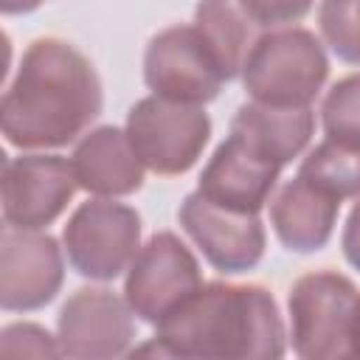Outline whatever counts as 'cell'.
<instances>
[{
    "instance_id": "1",
    "label": "cell",
    "mask_w": 360,
    "mask_h": 360,
    "mask_svg": "<svg viewBox=\"0 0 360 360\" xmlns=\"http://www.w3.org/2000/svg\"><path fill=\"white\" fill-rule=\"evenodd\" d=\"M104 104L93 62L59 37L34 39L8 82L0 127L17 149H59L98 118Z\"/></svg>"
},
{
    "instance_id": "2",
    "label": "cell",
    "mask_w": 360,
    "mask_h": 360,
    "mask_svg": "<svg viewBox=\"0 0 360 360\" xmlns=\"http://www.w3.org/2000/svg\"><path fill=\"white\" fill-rule=\"evenodd\" d=\"M155 340L166 357L202 360H276L287 349L273 295L259 284L225 281H208L174 307Z\"/></svg>"
},
{
    "instance_id": "3",
    "label": "cell",
    "mask_w": 360,
    "mask_h": 360,
    "mask_svg": "<svg viewBox=\"0 0 360 360\" xmlns=\"http://www.w3.org/2000/svg\"><path fill=\"white\" fill-rule=\"evenodd\" d=\"M326 76V51L307 28H273L259 34L242 68L248 96L273 107H309Z\"/></svg>"
},
{
    "instance_id": "4",
    "label": "cell",
    "mask_w": 360,
    "mask_h": 360,
    "mask_svg": "<svg viewBox=\"0 0 360 360\" xmlns=\"http://www.w3.org/2000/svg\"><path fill=\"white\" fill-rule=\"evenodd\" d=\"M360 292L335 270H315L295 278L290 287V340L304 360L352 357V318Z\"/></svg>"
},
{
    "instance_id": "5",
    "label": "cell",
    "mask_w": 360,
    "mask_h": 360,
    "mask_svg": "<svg viewBox=\"0 0 360 360\" xmlns=\"http://www.w3.org/2000/svg\"><path fill=\"white\" fill-rule=\"evenodd\" d=\"M62 248L79 276L112 281L129 270L141 250V217L115 197H93L70 214Z\"/></svg>"
},
{
    "instance_id": "6",
    "label": "cell",
    "mask_w": 360,
    "mask_h": 360,
    "mask_svg": "<svg viewBox=\"0 0 360 360\" xmlns=\"http://www.w3.org/2000/svg\"><path fill=\"white\" fill-rule=\"evenodd\" d=\"M124 129L143 166L163 177L188 172L211 138V121L200 104H180L160 96L141 98L129 110Z\"/></svg>"
},
{
    "instance_id": "7",
    "label": "cell",
    "mask_w": 360,
    "mask_h": 360,
    "mask_svg": "<svg viewBox=\"0 0 360 360\" xmlns=\"http://www.w3.org/2000/svg\"><path fill=\"white\" fill-rule=\"evenodd\" d=\"M202 284L194 253L172 231H158L132 259L124 281V298L141 321L158 326Z\"/></svg>"
},
{
    "instance_id": "8",
    "label": "cell",
    "mask_w": 360,
    "mask_h": 360,
    "mask_svg": "<svg viewBox=\"0 0 360 360\" xmlns=\"http://www.w3.org/2000/svg\"><path fill=\"white\" fill-rule=\"evenodd\" d=\"M143 82L152 96L202 107L217 98L225 76L194 25H169L143 51Z\"/></svg>"
},
{
    "instance_id": "9",
    "label": "cell",
    "mask_w": 360,
    "mask_h": 360,
    "mask_svg": "<svg viewBox=\"0 0 360 360\" xmlns=\"http://www.w3.org/2000/svg\"><path fill=\"white\" fill-rule=\"evenodd\" d=\"M79 183L70 158L28 152L8 158L0 177L6 225L45 231L73 200Z\"/></svg>"
},
{
    "instance_id": "10",
    "label": "cell",
    "mask_w": 360,
    "mask_h": 360,
    "mask_svg": "<svg viewBox=\"0 0 360 360\" xmlns=\"http://www.w3.org/2000/svg\"><path fill=\"white\" fill-rule=\"evenodd\" d=\"M180 228L200 248L205 262L228 276L253 270L264 256V225L259 214L233 211L191 191L177 208Z\"/></svg>"
},
{
    "instance_id": "11",
    "label": "cell",
    "mask_w": 360,
    "mask_h": 360,
    "mask_svg": "<svg viewBox=\"0 0 360 360\" xmlns=\"http://www.w3.org/2000/svg\"><path fill=\"white\" fill-rule=\"evenodd\" d=\"M62 250L45 231L6 225L0 233V307L34 312L51 304L65 278Z\"/></svg>"
},
{
    "instance_id": "12",
    "label": "cell",
    "mask_w": 360,
    "mask_h": 360,
    "mask_svg": "<svg viewBox=\"0 0 360 360\" xmlns=\"http://www.w3.org/2000/svg\"><path fill=\"white\" fill-rule=\"evenodd\" d=\"M135 338V312L127 298L104 287L76 290L59 309L56 340L62 354L79 360L121 357Z\"/></svg>"
},
{
    "instance_id": "13",
    "label": "cell",
    "mask_w": 360,
    "mask_h": 360,
    "mask_svg": "<svg viewBox=\"0 0 360 360\" xmlns=\"http://www.w3.org/2000/svg\"><path fill=\"white\" fill-rule=\"evenodd\" d=\"M278 166L256 158L228 135L205 163L197 191L217 205L259 214L278 183Z\"/></svg>"
},
{
    "instance_id": "14",
    "label": "cell",
    "mask_w": 360,
    "mask_h": 360,
    "mask_svg": "<svg viewBox=\"0 0 360 360\" xmlns=\"http://www.w3.org/2000/svg\"><path fill=\"white\" fill-rule=\"evenodd\" d=\"M76 183L93 197H127L143 186L146 166L129 143L127 129L96 127L70 155Z\"/></svg>"
},
{
    "instance_id": "15",
    "label": "cell",
    "mask_w": 360,
    "mask_h": 360,
    "mask_svg": "<svg viewBox=\"0 0 360 360\" xmlns=\"http://www.w3.org/2000/svg\"><path fill=\"white\" fill-rule=\"evenodd\" d=\"M312 129L315 115L309 107H273L253 98L231 121V138L278 169L307 149Z\"/></svg>"
},
{
    "instance_id": "16",
    "label": "cell",
    "mask_w": 360,
    "mask_h": 360,
    "mask_svg": "<svg viewBox=\"0 0 360 360\" xmlns=\"http://www.w3.org/2000/svg\"><path fill=\"white\" fill-rule=\"evenodd\" d=\"M340 200L318 191L304 177H292L270 202V225L278 242L292 253L321 250L338 222Z\"/></svg>"
},
{
    "instance_id": "17",
    "label": "cell",
    "mask_w": 360,
    "mask_h": 360,
    "mask_svg": "<svg viewBox=\"0 0 360 360\" xmlns=\"http://www.w3.org/2000/svg\"><path fill=\"white\" fill-rule=\"evenodd\" d=\"M214 53L225 82L242 76L245 59L259 39V25L239 0H200L191 22Z\"/></svg>"
},
{
    "instance_id": "18",
    "label": "cell",
    "mask_w": 360,
    "mask_h": 360,
    "mask_svg": "<svg viewBox=\"0 0 360 360\" xmlns=\"http://www.w3.org/2000/svg\"><path fill=\"white\" fill-rule=\"evenodd\" d=\"M298 177H304L309 186L340 202L360 197V149L326 138L307 152Z\"/></svg>"
},
{
    "instance_id": "19",
    "label": "cell",
    "mask_w": 360,
    "mask_h": 360,
    "mask_svg": "<svg viewBox=\"0 0 360 360\" xmlns=\"http://www.w3.org/2000/svg\"><path fill=\"white\" fill-rule=\"evenodd\" d=\"M321 124L329 141L360 149V73L332 84L321 104Z\"/></svg>"
},
{
    "instance_id": "20",
    "label": "cell",
    "mask_w": 360,
    "mask_h": 360,
    "mask_svg": "<svg viewBox=\"0 0 360 360\" xmlns=\"http://www.w3.org/2000/svg\"><path fill=\"white\" fill-rule=\"evenodd\" d=\"M318 25L338 59L360 65V0H321Z\"/></svg>"
},
{
    "instance_id": "21",
    "label": "cell",
    "mask_w": 360,
    "mask_h": 360,
    "mask_svg": "<svg viewBox=\"0 0 360 360\" xmlns=\"http://www.w3.org/2000/svg\"><path fill=\"white\" fill-rule=\"evenodd\" d=\"M59 340L37 326V323H8L0 332V357L3 360H22V357H59Z\"/></svg>"
},
{
    "instance_id": "22",
    "label": "cell",
    "mask_w": 360,
    "mask_h": 360,
    "mask_svg": "<svg viewBox=\"0 0 360 360\" xmlns=\"http://www.w3.org/2000/svg\"><path fill=\"white\" fill-rule=\"evenodd\" d=\"M259 28H287L307 17L312 0H239Z\"/></svg>"
},
{
    "instance_id": "23",
    "label": "cell",
    "mask_w": 360,
    "mask_h": 360,
    "mask_svg": "<svg viewBox=\"0 0 360 360\" xmlns=\"http://www.w3.org/2000/svg\"><path fill=\"white\" fill-rule=\"evenodd\" d=\"M343 256H346V262L354 267V270H360V197H357V202H354V208L349 211V217H346V225H343Z\"/></svg>"
},
{
    "instance_id": "24",
    "label": "cell",
    "mask_w": 360,
    "mask_h": 360,
    "mask_svg": "<svg viewBox=\"0 0 360 360\" xmlns=\"http://www.w3.org/2000/svg\"><path fill=\"white\" fill-rule=\"evenodd\" d=\"M45 0H0V8H3V14H28V11H34V8H39Z\"/></svg>"
},
{
    "instance_id": "25",
    "label": "cell",
    "mask_w": 360,
    "mask_h": 360,
    "mask_svg": "<svg viewBox=\"0 0 360 360\" xmlns=\"http://www.w3.org/2000/svg\"><path fill=\"white\" fill-rule=\"evenodd\" d=\"M349 352L352 357H360V298L354 307V318H352V338H349Z\"/></svg>"
}]
</instances>
